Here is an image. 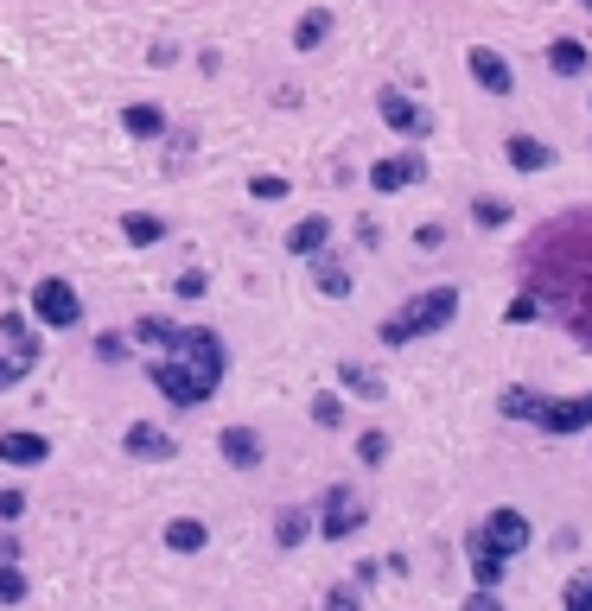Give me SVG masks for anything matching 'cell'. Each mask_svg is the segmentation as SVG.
<instances>
[{
    "label": "cell",
    "instance_id": "5",
    "mask_svg": "<svg viewBox=\"0 0 592 611\" xmlns=\"http://www.w3.org/2000/svg\"><path fill=\"white\" fill-rule=\"evenodd\" d=\"M363 522H370V510H363V503L338 484V491H325V516L312 522V529H319L325 541H351V535L363 529Z\"/></svg>",
    "mask_w": 592,
    "mask_h": 611
},
{
    "label": "cell",
    "instance_id": "32",
    "mask_svg": "<svg viewBox=\"0 0 592 611\" xmlns=\"http://www.w3.org/2000/svg\"><path fill=\"white\" fill-rule=\"evenodd\" d=\"M357 459H363V465H389V433L370 427V433L357 440Z\"/></svg>",
    "mask_w": 592,
    "mask_h": 611
},
{
    "label": "cell",
    "instance_id": "30",
    "mask_svg": "<svg viewBox=\"0 0 592 611\" xmlns=\"http://www.w3.org/2000/svg\"><path fill=\"white\" fill-rule=\"evenodd\" d=\"M0 605H26V573H20V561H0Z\"/></svg>",
    "mask_w": 592,
    "mask_h": 611
},
{
    "label": "cell",
    "instance_id": "43",
    "mask_svg": "<svg viewBox=\"0 0 592 611\" xmlns=\"http://www.w3.org/2000/svg\"><path fill=\"white\" fill-rule=\"evenodd\" d=\"M586 102H592V96H586Z\"/></svg>",
    "mask_w": 592,
    "mask_h": 611
},
{
    "label": "cell",
    "instance_id": "14",
    "mask_svg": "<svg viewBox=\"0 0 592 611\" xmlns=\"http://www.w3.org/2000/svg\"><path fill=\"white\" fill-rule=\"evenodd\" d=\"M121 446H128V459H172V433L153 427V421H134L121 433Z\"/></svg>",
    "mask_w": 592,
    "mask_h": 611
},
{
    "label": "cell",
    "instance_id": "9",
    "mask_svg": "<svg viewBox=\"0 0 592 611\" xmlns=\"http://www.w3.org/2000/svg\"><path fill=\"white\" fill-rule=\"evenodd\" d=\"M421 179H427L421 153H389V160L370 166V191H376V198H389V191H402V185H421Z\"/></svg>",
    "mask_w": 592,
    "mask_h": 611
},
{
    "label": "cell",
    "instance_id": "1",
    "mask_svg": "<svg viewBox=\"0 0 592 611\" xmlns=\"http://www.w3.org/2000/svg\"><path fill=\"white\" fill-rule=\"evenodd\" d=\"M459 319V287H427L414 293L408 312H395V319H382V344H414V338H433V331H446Z\"/></svg>",
    "mask_w": 592,
    "mask_h": 611
},
{
    "label": "cell",
    "instance_id": "6",
    "mask_svg": "<svg viewBox=\"0 0 592 611\" xmlns=\"http://www.w3.org/2000/svg\"><path fill=\"white\" fill-rule=\"evenodd\" d=\"M465 64H472V83H478L484 96H516V71H510V58H503V51L472 45V51H465Z\"/></svg>",
    "mask_w": 592,
    "mask_h": 611
},
{
    "label": "cell",
    "instance_id": "3",
    "mask_svg": "<svg viewBox=\"0 0 592 611\" xmlns=\"http://www.w3.org/2000/svg\"><path fill=\"white\" fill-rule=\"evenodd\" d=\"M32 319H39L45 331H71L83 319V300H77V287L64 281V274H45L39 287H32Z\"/></svg>",
    "mask_w": 592,
    "mask_h": 611
},
{
    "label": "cell",
    "instance_id": "22",
    "mask_svg": "<svg viewBox=\"0 0 592 611\" xmlns=\"http://www.w3.org/2000/svg\"><path fill=\"white\" fill-rule=\"evenodd\" d=\"M306 535H312V510L306 503H287V510L274 516V541H281V548H300Z\"/></svg>",
    "mask_w": 592,
    "mask_h": 611
},
{
    "label": "cell",
    "instance_id": "4",
    "mask_svg": "<svg viewBox=\"0 0 592 611\" xmlns=\"http://www.w3.org/2000/svg\"><path fill=\"white\" fill-rule=\"evenodd\" d=\"M147 376H153V389H160L172 408H204V389H198V376H191L185 357H160Z\"/></svg>",
    "mask_w": 592,
    "mask_h": 611
},
{
    "label": "cell",
    "instance_id": "36",
    "mask_svg": "<svg viewBox=\"0 0 592 611\" xmlns=\"http://www.w3.org/2000/svg\"><path fill=\"white\" fill-rule=\"evenodd\" d=\"M535 312H542V300H535V293H516V300H510V312H503V319H510V325H529Z\"/></svg>",
    "mask_w": 592,
    "mask_h": 611
},
{
    "label": "cell",
    "instance_id": "23",
    "mask_svg": "<svg viewBox=\"0 0 592 611\" xmlns=\"http://www.w3.org/2000/svg\"><path fill=\"white\" fill-rule=\"evenodd\" d=\"M338 382H344L351 395H363V401H382V376L370 370V363H357V357H344V363H338Z\"/></svg>",
    "mask_w": 592,
    "mask_h": 611
},
{
    "label": "cell",
    "instance_id": "33",
    "mask_svg": "<svg viewBox=\"0 0 592 611\" xmlns=\"http://www.w3.org/2000/svg\"><path fill=\"white\" fill-rule=\"evenodd\" d=\"M312 421H319V427H344V401H338L332 389L312 395Z\"/></svg>",
    "mask_w": 592,
    "mask_h": 611
},
{
    "label": "cell",
    "instance_id": "10",
    "mask_svg": "<svg viewBox=\"0 0 592 611\" xmlns=\"http://www.w3.org/2000/svg\"><path fill=\"white\" fill-rule=\"evenodd\" d=\"M465 554H472V580L478 586H503V580H510V554H503V548H491V535H484V529H472V535H465Z\"/></svg>",
    "mask_w": 592,
    "mask_h": 611
},
{
    "label": "cell",
    "instance_id": "35",
    "mask_svg": "<svg viewBox=\"0 0 592 611\" xmlns=\"http://www.w3.org/2000/svg\"><path fill=\"white\" fill-rule=\"evenodd\" d=\"M249 198H287V179L281 172H261V179H249Z\"/></svg>",
    "mask_w": 592,
    "mask_h": 611
},
{
    "label": "cell",
    "instance_id": "42",
    "mask_svg": "<svg viewBox=\"0 0 592 611\" xmlns=\"http://www.w3.org/2000/svg\"><path fill=\"white\" fill-rule=\"evenodd\" d=\"M580 7H586V13H592V0H580Z\"/></svg>",
    "mask_w": 592,
    "mask_h": 611
},
{
    "label": "cell",
    "instance_id": "29",
    "mask_svg": "<svg viewBox=\"0 0 592 611\" xmlns=\"http://www.w3.org/2000/svg\"><path fill=\"white\" fill-rule=\"evenodd\" d=\"M319 611H363V586H357V580H338V586L319 599Z\"/></svg>",
    "mask_w": 592,
    "mask_h": 611
},
{
    "label": "cell",
    "instance_id": "19",
    "mask_svg": "<svg viewBox=\"0 0 592 611\" xmlns=\"http://www.w3.org/2000/svg\"><path fill=\"white\" fill-rule=\"evenodd\" d=\"M134 338H141L147 351H160V357H172V351H179V325H172V319H160V312H141V319H134Z\"/></svg>",
    "mask_w": 592,
    "mask_h": 611
},
{
    "label": "cell",
    "instance_id": "25",
    "mask_svg": "<svg viewBox=\"0 0 592 611\" xmlns=\"http://www.w3.org/2000/svg\"><path fill=\"white\" fill-rule=\"evenodd\" d=\"M325 39H332V13H325V7L300 13V26H293V45H300V51H319Z\"/></svg>",
    "mask_w": 592,
    "mask_h": 611
},
{
    "label": "cell",
    "instance_id": "20",
    "mask_svg": "<svg viewBox=\"0 0 592 611\" xmlns=\"http://www.w3.org/2000/svg\"><path fill=\"white\" fill-rule=\"evenodd\" d=\"M548 71H554V77H586V71H592V51H586L580 39H554V45H548Z\"/></svg>",
    "mask_w": 592,
    "mask_h": 611
},
{
    "label": "cell",
    "instance_id": "18",
    "mask_svg": "<svg viewBox=\"0 0 592 611\" xmlns=\"http://www.w3.org/2000/svg\"><path fill=\"white\" fill-rule=\"evenodd\" d=\"M121 128H128L134 141H160V134H166V109H160V102H128V109H121Z\"/></svg>",
    "mask_w": 592,
    "mask_h": 611
},
{
    "label": "cell",
    "instance_id": "11",
    "mask_svg": "<svg viewBox=\"0 0 592 611\" xmlns=\"http://www.w3.org/2000/svg\"><path fill=\"white\" fill-rule=\"evenodd\" d=\"M217 452H223V465H236V471H255L261 459H268V446H261V433L255 427H223L217 433Z\"/></svg>",
    "mask_w": 592,
    "mask_h": 611
},
{
    "label": "cell",
    "instance_id": "28",
    "mask_svg": "<svg viewBox=\"0 0 592 611\" xmlns=\"http://www.w3.org/2000/svg\"><path fill=\"white\" fill-rule=\"evenodd\" d=\"M472 217H478V230H503V223H510V204L484 191V198H472Z\"/></svg>",
    "mask_w": 592,
    "mask_h": 611
},
{
    "label": "cell",
    "instance_id": "8",
    "mask_svg": "<svg viewBox=\"0 0 592 611\" xmlns=\"http://www.w3.org/2000/svg\"><path fill=\"white\" fill-rule=\"evenodd\" d=\"M376 109H382V121H389L395 134H408V141H427V134H433V115L421 109V102H408L402 90H382Z\"/></svg>",
    "mask_w": 592,
    "mask_h": 611
},
{
    "label": "cell",
    "instance_id": "7",
    "mask_svg": "<svg viewBox=\"0 0 592 611\" xmlns=\"http://www.w3.org/2000/svg\"><path fill=\"white\" fill-rule=\"evenodd\" d=\"M535 427L542 433H586L592 427V395H567V401H542V408H535Z\"/></svg>",
    "mask_w": 592,
    "mask_h": 611
},
{
    "label": "cell",
    "instance_id": "41",
    "mask_svg": "<svg viewBox=\"0 0 592 611\" xmlns=\"http://www.w3.org/2000/svg\"><path fill=\"white\" fill-rule=\"evenodd\" d=\"M414 242H421V249H440L446 230H440V223H421V236H414Z\"/></svg>",
    "mask_w": 592,
    "mask_h": 611
},
{
    "label": "cell",
    "instance_id": "39",
    "mask_svg": "<svg viewBox=\"0 0 592 611\" xmlns=\"http://www.w3.org/2000/svg\"><path fill=\"white\" fill-rule=\"evenodd\" d=\"M459 611H503V599H497V592H491V586H478V592H472V599H465Z\"/></svg>",
    "mask_w": 592,
    "mask_h": 611
},
{
    "label": "cell",
    "instance_id": "16",
    "mask_svg": "<svg viewBox=\"0 0 592 611\" xmlns=\"http://www.w3.org/2000/svg\"><path fill=\"white\" fill-rule=\"evenodd\" d=\"M312 281H319V293H332V300H351V293H357V274L351 268H344V261L338 255H312Z\"/></svg>",
    "mask_w": 592,
    "mask_h": 611
},
{
    "label": "cell",
    "instance_id": "13",
    "mask_svg": "<svg viewBox=\"0 0 592 611\" xmlns=\"http://www.w3.org/2000/svg\"><path fill=\"white\" fill-rule=\"evenodd\" d=\"M484 535H491V548H503L516 561L522 548H529V516L522 510H491V522H484Z\"/></svg>",
    "mask_w": 592,
    "mask_h": 611
},
{
    "label": "cell",
    "instance_id": "26",
    "mask_svg": "<svg viewBox=\"0 0 592 611\" xmlns=\"http://www.w3.org/2000/svg\"><path fill=\"white\" fill-rule=\"evenodd\" d=\"M561 611H592V567H580V573L561 586Z\"/></svg>",
    "mask_w": 592,
    "mask_h": 611
},
{
    "label": "cell",
    "instance_id": "17",
    "mask_svg": "<svg viewBox=\"0 0 592 611\" xmlns=\"http://www.w3.org/2000/svg\"><path fill=\"white\" fill-rule=\"evenodd\" d=\"M325 242H332V217H300V223L287 230V255H306V261H312Z\"/></svg>",
    "mask_w": 592,
    "mask_h": 611
},
{
    "label": "cell",
    "instance_id": "40",
    "mask_svg": "<svg viewBox=\"0 0 592 611\" xmlns=\"http://www.w3.org/2000/svg\"><path fill=\"white\" fill-rule=\"evenodd\" d=\"M0 338H13V344H32V338H26V319H20V312H7V319H0Z\"/></svg>",
    "mask_w": 592,
    "mask_h": 611
},
{
    "label": "cell",
    "instance_id": "38",
    "mask_svg": "<svg viewBox=\"0 0 592 611\" xmlns=\"http://www.w3.org/2000/svg\"><path fill=\"white\" fill-rule=\"evenodd\" d=\"M26 516V491H0V522H20Z\"/></svg>",
    "mask_w": 592,
    "mask_h": 611
},
{
    "label": "cell",
    "instance_id": "31",
    "mask_svg": "<svg viewBox=\"0 0 592 611\" xmlns=\"http://www.w3.org/2000/svg\"><path fill=\"white\" fill-rule=\"evenodd\" d=\"M32 357H39V344H20L13 357H0V389H13V382L32 370Z\"/></svg>",
    "mask_w": 592,
    "mask_h": 611
},
{
    "label": "cell",
    "instance_id": "37",
    "mask_svg": "<svg viewBox=\"0 0 592 611\" xmlns=\"http://www.w3.org/2000/svg\"><path fill=\"white\" fill-rule=\"evenodd\" d=\"M96 357H102V363H121V357H128V338H121V331H102V338H96Z\"/></svg>",
    "mask_w": 592,
    "mask_h": 611
},
{
    "label": "cell",
    "instance_id": "34",
    "mask_svg": "<svg viewBox=\"0 0 592 611\" xmlns=\"http://www.w3.org/2000/svg\"><path fill=\"white\" fill-rule=\"evenodd\" d=\"M172 293H179V300H204V293H211V274H204V268H185L179 281H172Z\"/></svg>",
    "mask_w": 592,
    "mask_h": 611
},
{
    "label": "cell",
    "instance_id": "24",
    "mask_svg": "<svg viewBox=\"0 0 592 611\" xmlns=\"http://www.w3.org/2000/svg\"><path fill=\"white\" fill-rule=\"evenodd\" d=\"M121 236H128L134 249H153V242L166 236V217H153V211H128V217H121Z\"/></svg>",
    "mask_w": 592,
    "mask_h": 611
},
{
    "label": "cell",
    "instance_id": "2",
    "mask_svg": "<svg viewBox=\"0 0 592 611\" xmlns=\"http://www.w3.org/2000/svg\"><path fill=\"white\" fill-rule=\"evenodd\" d=\"M172 357H185V363H191V376H198L204 401L217 395V382H223V363H230V357H223V338H217V331H204V325L179 331V351H172Z\"/></svg>",
    "mask_w": 592,
    "mask_h": 611
},
{
    "label": "cell",
    "instance_id": "12",
    "mask_svg": "<svg viewBox=\"0 0 592 611\" xmlns=\"http://www.w3.org/2000/svg\"><path fill=\"white\" fill-rule=\"evenodd\" d=\"M0 459L32 471V465L51 459V440H45V433H32V427H7V433H0Z\"/></svg>",
    "mask_w": 592,
    "mask_h": 611
},
{
    "label": "cell",
    "instance_id": "27",
    "mask_svg": "<svg viewBox=\"0 0 592 611\" xmlns=\"http://www.w3.org/2000/svg\"><path fill=\"white\" fill-rule=\"evenodd\" d=\"M535 408H542V395H535V389H522V382H516V389H503V414H510V421H535Z\"/></svg>",
    "mask_w": 592,
    "mask_h": 611
},
{
    "label": "cell",
    "instance_id": "15",
    "mask_svg": "<svg viewBox=\"0 0 592 611\" xmlns=\"http://www.w3.org/2000/svg\"><path fill=\"white\" fill-rule=\"evenodd\" d=\"M503 160H510L516 172H548L554 166V147L535 141V134H510V141H503Z\"/></svg>",
    "mask_w": 592,
    "mask_h": 611
},
{
    "label": "cell",
    "instance_id": "21",
    "mask_svg": "<svg viewBox=\"0 0 592 611\" xmlns=\"http://www.w3.org/2000/svg\"><path fill=\"white\" fill-rule=\"evenodd\" d=\"M204 541H211V529H204L198 516H172L166 522V548L172 554H204Z\"/></svg>",
    "mask_w": 592,
    "mask_h": 611
}]
</instances>
